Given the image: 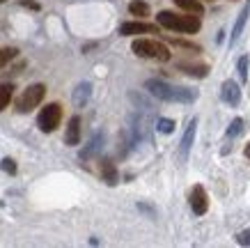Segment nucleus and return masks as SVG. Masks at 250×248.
Here are the masks:
<instances>
[{
	"mask_svg": "<svg viewBox=\"0 0 250 248\" xmlns=\"http://www.w3.org/2000/svg\"><path fill=\"white\" fill-rule=\"evenodd\" d=\"M16 53H19L16 48H5V51H0V69L5 67L12 58H16Z\"/></svg>",
	"mask_w": 250,
	"mask_h": 248,
	"instance_id": "21",
	"label": "nucleus"
},
{
	"mask_svg": "<svg viewBox=\"0 0 250 248\" xmlns=\"http://www.w3.org/2000/svg\"><path fill=\"white\" fill-rule=\"evenodd\" d=\"M159 28L154 23H145V21H129V23H122L120 35L124 37H131V35H156Z\"/></svg>",
	"mask_w": 250,
	"mask_h": 248,
	"instance_id": "6",
	"label": "nucleus"
},
{
	"mask_svg": "<svg viewBox=\"0 0 250 248\" xmlns=\"http://www.w3.org/2000/svg\"><path fill=\"white\" fill-rule=\"evenodd\" d=\"M248 67H250L248 55H241V58H239V62H236V71H239V78H241V83L248 81Z\"/></svg>",
	"mask_w": 250,
	"mask_h": 248,
	"instance_id": "18",
	"label": "nucleus"
},
{
	"mask_svg": "<svg viewBox=\"0 0 250 248\" xmlns=\"http://www.w3.org/2000/svg\"><path fill=\"white\" fill-rule=\"evenodd\" d=\"M241 129H243V120H241V117H236V120L229 124V129H228V138L239 135V134H241Z\"/></svg>",
	"mask_w": 250,
	"mask_h": 248,
	"instance_id": "22",
	"label": "nucleus"
},
{
	"mask_svg": "<svg viewBox=\"0 0 250 248\" xmlns=\"http://www.w3.org/2000/svg\"><path fill=\"white\" fill-rule=\"evenodd\" d=\"M12 94H14V85H12V83L0 85V111L9 106V101H12Z\"/></svg>",
	"mask_w": 250,
	"mask_h": 248,
	"instance_id": "15",
	"label": "nucleus"
},
{
	"mask_svg": "<svg viewBox=\"0 0 250 248\" xmlns=\"http://www.w3.org/2000/svg\"><path fill=\"white\" fill-rule=\"evenodd\" d=\"M129 12L133 16H149V5L143 0H131L129 2Z\"/></svg>",
	"mask_w": 250,
	"mask_h": 248,
	"instance_id": "16",
	"label": "nucleus"
},
{
	"mask_svg": "<svg viewBox=\"0 0 250 248\" xmlns=\"http://www.w3.org/2000/svg\"><path fill=\"white\" fill-rule=\"evenodd\" d=\"M156 129H159L161 134H172L174 131V120H167V117H161L156 122Z\"/></svg>",
	"mask_w": 250,
	"mask_h": 248,
	"instance_id": "20",
	"label": "nucleus"
},
{
	"mask_svg": "<svg viewBox=\"0 0 250 248\" xmlns=\"http://www.w3.org/2000/svg\"><path fill=\"white\" fill-rule=\"evenodd\" d=\"M21 5L23 7H30V9H39L37 2H30V0H21Z\"/></svg>",
	"mask_w": 250,
	"mask_h": 248,
	"instance_id": "25",
	"label": "nucleus"
},
{
	"mask_svg": "<svg viewBox=\"0 0 250 248\" xmlns=\"http://www.w3.org/2000/svg\"><path fill=\"white\" fill-rule=\"evenodd\" d=\"M161 28H167V30H174V32H186V35H195L200 30V19L193 14H174V12H161L156 16Z\"/></svg>",
	"mask_w": 250,
	"mask_h": 248,
	"instance_id": "2",
	"label": "nucleus"
},
{
	"mask_svg": "<svg viewBox=\"0 0 250 248\" xmlns=\"http://www.w3.org/2000/svg\"><path fill=\"white\" fill-rule=\"evenodd\" d=\"M0 168H2L5 173H9V175H16V163H14V158H2V161H0Z\"/></svg>",
	"mask_w": 250,
	"mask_h": 248,
	"instance_id": "23",
	"label": "nucleus"
},
{
	"mask_svg": "<svg viewBox=\"0 0 250 248\" xmlns=\"http://www.w3.org/2000/svg\"><path fill=\"white\" fill-rule=\"evenodd\" d=\"M248 16H250V0L246 2V5H243L241 14H239V19H236V23H234V28H232V35H229V46H234L236 42H239V37H241L243 28H246V21H248Z\"/></svg>",
	"mask_w": 250,
	"mask_h": 248,
	"instance_id": "9",
	"label": "nucleus"
},
{
	"mask_svg": "<svg viewBox=\"0 0 250 248\" xmlns=\"http://www.w3.org/2000/svg\"><path fill=\"white\" fill-rule=\"evenodd\" d=\"M220 97H223V101H225V104L239 106V101H241V88H239V83L225 81V83H223V88H220Z\"/></svg>",
	"mask_w": 250,
	"mask_h": 248,
	"instance_id": "8",
	"label": "nucleus"
},
{
	"mask_svg": "<svg viewBox=\"0 0 250 248\" xmlns=\"http://www.w3.org/2000/svg\"><path fill=\"white\" fill-rule=\"evenodd\" d=\"M236 241H239L241 246H250V227L248 230H241V232L236 234Z\"/></svg>",
	"mask_w": 250,
	"mask_h": 248,
	"instance_id": "24",
	"label": "nucleus"
},
{
	"mask_svg": "<svg viewBox=\"0 0 250 248\" xmlns=\"http://www.w3.org/2000/svg\"><path fill=\"white\" fill-rule=\"evenodd\" d=\"M60 120H62V106L60 104H46L37 117V124L44 134H53L55 129L60 127Z\"/></svg>",
	"mask_w": 250,
	"mask_h": 248,
	"instance_id": "5",
	"label": "nucleus"
},
{
	"mask_svg": "<svg viewBox=\"0 0 250 248\" xmlns=\"http://www.w3.org/2000/svg\"><path fill=\"white\" fill-rule=\"evenodd\" d=\"M190 209H193V214H197V216H205L207 209H209V198H207V191L200 184L197 186H193V191H190Z\"/></svg>",
	"mask_w": 250,
	"mask_h": 248,
	"instance_id": "7",
	"label": "nucleus"
},
{
	"mask_svg": "<svg viewBox=\"0 0 250 248\" xmlns=\"http://www.w3.org/2000/svg\"><path fill=\"white\" fill-rule=\"evenodd\" d=\"M182 69L186 71V74H190V76H197V78H205L207 76V65H182Z\"/></svg>",
	"mask_w": 250,
	"mask_h": 248,
	"instance_id": "17",
	"label": "nucleus"
},
{
	"mask_svg": "<svg viewBox=\"0 0 250 248\" xmlns=\"http://www.w3.org/2000/svg\"><path fill=\"white\" fill-rule=\"evenodd\" d=\"M101 145H104V134H97V135H94V138L90 140V147L83 152V158H87L92 152H99V147H101Z\"/></svg>",
	"mask_w": 250,
	"mask_h": 248,
	"instance_id": "19",
	"label": "nucleus"
},
{
	"mask_svg": "<svg viewBox=\"0 0 250 248\" xmlns=\"http://www.w3.org/2000/svg\"><path fill=\"white\" fill-rule=\"evenodd\" d=\"M172 2L177 7H182L184 12H188V14H195V16L205 14V5L200 0H172Z\"/></svg>",
	"mask_w": 250,
	"mask_h": 248,
	"instance_id": "14",
	"label": "nucleus"
},
{
	"mask_svg": "<svg viewBox=\"0 0 250 248\" xmlns=\"http://www.w3.org/2000/svg\"><path fill=\"white\" fill-rule=\"evenodd\" d=\"M64 143L69 147H76L81 143V117L74 115L71 120H69V127H67V134H64Z\"/></svg>",
	"mask_w": 250,
	"mask_h": 248,
	"instance_id": "10",
	"label": "nucleus"
},
{
	"mask_svg": "<svg viewBox=\"0 0 250 248\" xmlns=\"http://www.w3.org/2000/svg\"><path fill=\"white\" fill-rule=\"evenodd\" d=\"M243 154H246V158H250V143L246 145V150H243Z\"/></svg>",
	"mask_w": 250,
	"mask_h": 248,
	"instance_id": "26",
	"label": "nucleus"
},
{
	"mask_svg": "<svg viewBox=\"0 0 250 248\" xmlns=\"http://www.w3.org/2000/svg\"><path fill=\"white\" fill-rule=\"evenodd\" d=\"M0 2H5V0H0Z\"/></svg>",
	"mask_w": 250,
	"mask_h": 248,
	"instance_id": "27",
	"label": "nucleus"
},
{
	"mask_svg": "<svg viewBox=\"0 0 250 248\" xmlns=\"http://www.w3.org/2000/svg\"><path fill=\"white\" fill-rule=\"evenodd\" d=\"M131 51L136 53L138 58H152V60H159V62L170 60L167 46L161 44V42H154V39H136L131 44Z\"/></svg>",
	"mask_w": 250,
	"mask_h": 248,
	"instance_id": "3",
	"label": "nucleus"
},
{
	"mask_svg": "<svg viewBox=\"0 0 250 248\" xmlns=\"http://www.w3.org/2000/svg\"><path fill=\"white\" fill-rule=\"evenodd\" d=\"M99 165H101V177L106 180V184H110V186L117 184V168H115L113 161H110V158H104Z\"/></svg>",
	"mask_w": 250,
	"mask_h": 248,
	"instance_id": "13",
	"label": "nucleus"
},
{
	"mask_svg": "<svg viewBox=\"0 0 250 248\" xmlns=\"http://www.w3.org/2000/svg\"><path fill=\"white\" fill-rule=\"evenodd\" d=\"M44 97H46V85L35 83L28 90H23V94L16 99V111H19V113H30L32 108H37V106L44 101Z\"/></svg>",
	"mask_w": 250,
	"mask_h": 248,
	"instance_id": "4",
	"label": "nucleus"
},
{
	"mask_svg": "<svg viewBox=\"0 0 250 248\" xmlns=\"http://www.w3.org/2000/svg\"><path fill=\"white\" fill-rule=\"evenodd\" d=\"M90 94H92V85L87 81H83L76 90H74V106H76V108H83V106L90 101Z\"/></svg>",
	"mask_w": 250,
	"mask_h": 248,
	"instance_id": "11",
	"label": "nucleus"
},
{
	"mask_svg": "<svg viewBox=\"0 0 250 248\" xmlns=\"http://www.w3.org/2000/svg\"><path fill=\"white\" fill-rule=\"evenodd\" d=\"M195 131H197V117H193V120L188 122V129H186V134H184V138H182V157H186V154H188V150L193 147V140H195Z\"/></svg>",
	"mask_w": 250,
	"mask_h": 248,
	"instance_id": "12",
	"label": "nucleus"
},
{
	"mask_svg": "<svg viewBox=\"0 0 250 248\" xmlns=\"http://www.w3.org/2000/svg\"><path fill=\"white\" fill-rule=\"evenodd\" d=\"M147 92L152 97L161 99V101H170V104H193L197 99L195 90H188V88H177V85H170L166 81H159V78H149L145 83Z\"/></svg>",
	"mask_w": 250,
	"mask_h": 248,
	"instance_id": "1",
	"label": "nucleus"
}]
</instances>
